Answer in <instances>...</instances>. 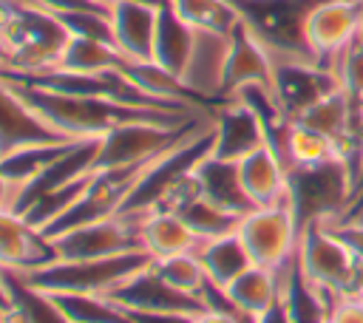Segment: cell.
Returning <instances> with one entry per match:
<instances>
[{"instance_id": "9", "label": "cell", "mask_w": 363, "mask_h": 323, "mask_svg": "<svg viewBox=\"0 0 363 323\" xmlns=\"http://www.w3.org/2000/svg\"><path fill=\"white\" fill-rule=\"evenodd\" d=\"M238 238L247 246L250 258L255 266L264 269H281L298 249L301 227L292 212L289 198L281 204L269 207H252L241 221H238Z\"/></svg>"}, {"instance_id": "21", "label": "cell", "mask_w": 363, "mask_h": 323, "mask_svg": "<svg viewBox=\"0 0 363 323\" xmlns=\"http://www.w3.org/2000/svg\"><path fill=\"white\" fill-rule=\"evenodd\" d=\"M139 232H142V246L150 258H170V255H184L196 252L201 246V238L184 224L179 212L170 210H150L139 215Z\"/></svg>"}, {"instance_id": "15", "label": "cell", "mask_w": 363, "mask_h": 323, "mask_svg": "<svg viewBox=\"0 0 363 323\" xmlns=\"http://www.w3.org/2000/svg\"><path fill=\"white\" fill-rule=\"evenodd\" d=\"M57 142H71V139L51 130L0 76V159L31 144H57Z\"/></svg>"}, {"instance_id": "22", "label": "cell", "mask_w": 363, "mask_h": 323, "mask_svg": "<svg viewBox=\"0 0 363 323\" xmlns=\"http://www.w3.org/2000/svg\"><path fill=\"white\" fill-rule=\"evenodd\" d=\"M193 40H196V28H190L173 8L167 0H159V14H156V34H153V60L162 71H167L170 76H182L190 51H193Z\"/></svg>"}, {"instance_id": "20", "label": "cell", "mask_w": 363, "mask_h": 323, "mask_svg": "<svg viewBox=\"0 0 363 323\" xmlns=\"http://www.w3.org/2000/svg\"><path fill=\"white\" fill-rule=\"evenodd\" d=\"M193 173L199 178V190L207 201H213L221 210L235 212V215H247L252 210V201L247 198V193L241 187V178H238V162L218 159L207 150L196 162Z\"/></svg>"}, {"instance_id": "18", "label": "cell", "mask_w": 363, "mask_h": 323, "mask_svg": "<svg viewBox=\"0 0 363 323\" xmlns=\"http://www.w3.org/2000/svg\"><path fill=\"white\" fill-rule=\"evenodd\" d=\"M244 85H269L272 88V57L261 40L241 20L230 34V57L224 68V96H233Z\"/></svg>"}, {"instance_id": "32", "label": "cell", "mask_w": 363, "mask_h": 323, "mask_svg": "<svg viewBox=\"0 0 363 323\" xmlns=\"http://www.w3.org/2000/svg\"><path fill=\"white\" fill-rule=\"evenodd\" d=\"M323 323H363V298H340Z\"/></svg>"}, {"instance_id": "5", "label": "cell", "mask_w": 363, "mask_h": 323, "mask_svg": "<svg viewBox=\"0 0 363 323\" xmlns=\"http://www.w3.org/2000/svg\"><path fill=\"white\" fill-rule=\"evenodd\" d=\"M210 122V113H199L196 119L184 125H164V122H128L113 130H108L99 139L91 173L99 170H119V167H136L147 164L182 139L193 136L199 128Z\"/></svg>"}, {"instance_id": "10", "label": "cell", "mask_w": 363, "mask_h": 323, "mask_svg": "<svg viewBox=\"0 0 363 323\" xmlns=\"http://www.w3.org/2000/svg\"><path fill=\"white\" fill-rule=\"evenodd\" d=\"M335 88H340L335 71L318 60H306V57L272 60V94L289 119H298L309 105H315L320 96L332 94Z\"/></svg>"}, {"instance_id": "4", "label": "cell", "mask_w": 363, "mask_h": 323, "mask_svg": "<svg viewBox=\"0 0 363 323\" xmlns=\"http://www.w3.org/2000/svg\"><path fill=\"white\" fill-rule=\"evenodd\" d=\"M153 258L147 252H128L99 261H51L45 266L20 272L34 289L45 295H91V298H108L122 280H128L133 272L147 266Z\"/></svg>"}, {"instance_id": "11", "label": "cell", "mask_w": 363, "mask_h": 323, "mask_svg": "<svg viewBox=\"0 0 363 323\" xmlns=\"http://www.w3.org/2000/svg\"><path fill=\"white\" fill-rule=\"evenodd\" d=\"M363 23L360 0H318L303 23V37L312 57L332 68L335 57L357 37Z\"/></svg>"}, {"instance_id": "25", "label": "cell", "mask_w": 363, "mask_h": 323, "mask_svg": "<svg viewBox=\"0 0 363 323\" xmlns=\"http://www.w3.org/2000/svg\"><path fill=\"white\" fill-rule=\"evenodd\" d=\"M196 255H199V261L204 266L207 280L213 286H218V289L230 286L241 272H247L252 266V258H250L247 246L241 244L238 232H227V235L201 241Z\"/></svg>"}, {"instance_id": "30", "label": "cell", "mask_w": 363, "mask_h": 323, "mask_svg": "<svg viewBox=\"0 0 363 323\" xmlns=\"http://www.w3.org/2000/svg\"><path fill=\"white\" fill-rule=\"evenodd\" d=\"M153 269L167 286H173L176 292L193 295V298H201V292L207 286V275H204V266H201L196 252L170 255V258H153Z\"/></svg>"}, {"instance_id": "29", "label": "cell", "mask_w": 363, "mask_h": 323, "mask_svg": "<svg viewBox=\"0 0 363 323\" xmlns=\"http://www.w3.org/2000/svg\"><path fill=\"white\" fill-rule=\"evenodd\" d=\"M179 215L184 218V224H187L201 241H210V238L235 232V230H238V221L244 218V215H235V212L221 210L218 204L207 201L201 193H199L193 201H187V204L179 210Z\"/></svg>"}, {"instance_id": "13", "label": "cell", "mask_w": 363, "mask_h": 323, "mask_svg": "<svg viewBox=\"0 0 363 323\" xmlns=\"http://www.w3.org/2000/svg\"><path fill=\"white\" fill-rule=\"evenodd\" d=\"M213 147L210 153L227 162H238L267 142V130L258 113L241 99H221L213 110Z\"/></svg>"}, {"instance_id": "37", "label": "cell", "mask_w": 363, "mask_h": 323, "mask_svg": "<svg viewBox=\"0 0 363 323\" xmlns=\"http://www.w3.org/2000/svg\"><path fill=\"white\" fill-rule=\"evenodd\" d=\"M6 207H9V184H6V178L0 173V210H6Z\"/></svg>"}, {"instance_id": "31", "label": "cell", "mask_w": 363, "mask_h": 323, "mask_svg": "<svg viewBox=\"0 0 363 323\" xmlns=\"http://www.w3.org/2000/svg\"><path fill=\"white\" fill-rule=\"evenodd\" d=\"M337 85L352 96L357 108H363V42L354 37L332 62Z\"/></svg>"}, {"instance_id": "17", "label": "cell", "mask_w": 363, "mask_h": 323, "mask_svg": "<svg viewBox=\"0 0 363 323\" xmlns=\"http://www.w3.org/2000/svg\"><path fill=\"white\" fill-rule=\"evenodd\" d=\"M57 261L51 241L23 215L0 210V269L28 272Z\"/></svg>"}, {"instance_id": "40", "label": "cell", "mask_w": 363, "mask_h": 323, "mask_svg": "<svg viewBox=\"0 0 363 323\" xmlns=\"http://www.w3.org/2000/svg\"><path fill=\"white\" fill-rule=\"evenodd\" d=\"M357 40L363 42V23H360V31H357Z\"/></svg>"}, {"instance_id": "19", "label": "cell", "mask_w": 363, "mask_h": 323, "mask_svg": "<svg viewBox=\"0 0 363 323\" xmlns=\"http://www.w3.org/2000/svg\"><path fill=\"white\" fill-rule=\"evenodd\" d=\"M238 178L252 207H269L289 198L286 164L269 144H261L258 150L238 159Z\"/></svg>"}, {"instance_id": "7", "label": "cell", "mask_w": 363, "mask_h": 323, "mask_svg": "<svg viewBox=\"0 0 363 323\" xmlns=\"http://www.w3.org/2000/svg\"><path fill=\"white\" fill-rule=\"evenodd\" d=\"M315 3L318 0H233L247 28L261 40L272 60H315L303 37V23Z\"/></svg>"}, {"instance_id": "39", "label": "cell", "mask_w": 363, "mask_h": 323, "mask_svg": "<svg viewBox=\"0 0 363 323\" xmlns=\"http://www.w3.org/2000/svg\"><path fill=\"white\" fill-rule=\"evenodd\" d=\"M99 3H102V6H108V8H111V6H113V3H119V0H99ZM150 3H159V0H150Z\"/></svg>"}, {"instance_id": "35", "label": "cell", "mask_w": 363, "mask_h": 323, "mask_svg": "<svg viewBox=\"0 0 363 323\" xmlns=\"http://www.w3.org/2000/svg\"><path fill=\"white\" fill-rule=\"evenodd\" d=\"M133 323H193L196 314H182V312H170V314H145V312H128Z\"/></svg>"}, {"instance_id": "28", "label": "cell", "mask_w": 363, "mask_h": 323, "mask_svg": "<svg viewBox=\"0 0 363 323\" xmlns=\"http://www.w3.org/2000/svg\"><path fill=\"white\" fill-rule=\"evenodd\" d=\"M167 3L196 31L233 34V28L241 23V14L233 6V0H167Z\"/></svg>"}, {"instance_id": "14", "label": "cell", "mask_w": 363, "mask_h": 323, "mask_svg": "<svg viewBox=\"0 0 363 323\" xmlns=\"http://www.w3.org/2000/svg\"><path fill=\"white\" fill-rule=\"evenodd\" d=\"M230 57V34L196 31L190 60L179 76V82L201 102H221L224 96V68Z\"/></svg>"}, {"instance_id": "41", "label": "cell", "mask_w": 363, "mask_h": 323, "mask_svg": "<svg viewBox=\"0 0 363 323\" xmlns=\"http://www.w3.org/2000/svg\"><path fill=\"white\" fill-rule=\"evenodd\" d=\"M360 6H363V0H360Z\"/></svg>"}, {"instance_id": "1", "label": "cell", "mask_w": 363, "mask_h": 323, "mask_svg": "<svg viewBox=\"0 0 363 323\" xmlns=\"http://www.w3.org/2000/svg\"><path fill=\"white\" fill-rule=\"evenodd\" d=\"M9 82V79H6ZM17 96L60 136L71 142L102 139L108 130L128 125V122H164V125H184L207 110H162V108H136L122 105L102 96H71V94H51L31 85L9 82Z\"/></svg>"}, {"instance_id": "6", "label": "cell", "mask_w": 363, "mask_h": 323, "mask_svg": "<svg viewBox=\"0 0 363 323\" xmlns=\"http://www.w3.org/2000/svg\"><path fill=\"white\" fill-rule=\"evenodd\" d=\"M286 176H289V204L298 218V227L309 221L340 218L346 204H352L357 187L354 173L343 156H335L312 167H292L286 170Z\"/></svg>"}, {"instance_id": "3", "label": "cell", "mask_w": 363, "mask_h": 323, "mask_svg": "<svg viewBox=\"0 0 363 323\" xmlns=\"http://www.w3.org/2000/svg\"><path fill=\"white\" fill-rule=\"evenodd\" d=\"M295 261L303 278L332 300L363 298V261L323 221H309L301 227Z\"/></svg>"}, {"instance_id": "12", "label": "cell", "mask_w": 363, "mask_h": 323, "mask_svg": "<svg viewBox=\"0 0 363 323\" xmlns=\"http://www.w3.org/2000/svg\"><path fill=\"white\" fill-rule=\"evenodd\" d=\"M108 300H113L119 309L125 312H145V314H170V312H182V314H199L204 312V300L176 292L173 286H167L156 269L153 261L147 266H142L139 272H133L128 280H122Z\"/></svg>"}, {"instance_id": "23", "label": "cell", "mask_w": 363, "mask_h": 323, "mask_svg": "<svg viewBox=\"0 0 363 323\" xmlns=\"http://www.w3.org/2000/svg\"><path fill=\"white\" fill-rule=\"evenodd\" d=\"M224 298L247 317H252L255 323L264 320L281 298V278L275 269H264V266H250L247 272H241L230 286L221 289Z\"/></svg>"}, {"instance_id": "16", "label": "cell", "mask_w": 363, "mask_h": 323, "mask_svg": "<svg viewBox=\"0 0 363 323\" xmlns=\"http://www.w3.org/2000/svg\"><path fill=\"white\" fill-rule=\"evenodd\" d=\"M159 3L150 0H119L111 6V31L113 45L125 60L150 62L153 60V34H156Z\"/></svg>"}, {"instance_id": "8", "label": "cell", "mask_w": 363, "mask_h": 323, "mask_svg": "<svg viewBox=\"0 0 363 323\" xmlns=\"http://www.w3.org/2000/svg\"><path fill=\"white\" fill-rule=\"evenodd\" d=\"M139 215H108L65 232L51 235V246L57 252V261H99L128 252H145L142 232H139Z\"/></svg>"}, {"instance_id": "27", "label": "cell", "mask_w": 363, "mask_h": 323, "mask_svg": "<svg viewBox=\"0 0 363 323\" xmlns=\"http://www.w3.org/2000/svg\"><path fill=\"white\" fill-rule=\"evenodd\" d=\"M122 60L125 57L111 42L91 40V37H74L71 34L54 68L74 71V74H105V71H116Z\"/></svg>"}, {"instance_id": "34", "label": "cell", "mask_w": 363, "mask_h": 323, "mask_svg": "<svg viewBox=\"0 0 363 323\" xmlns=\"http://www.w3.org/2000/svg\"><path fill=\"white\" fill-rule=\"evenodd\" d=\"M193 323H255V320L241 314L235 306H207L193 317Z\"/></svg>"}, {"instance_id": "38", "label": "cell", "mask_w": 363, "mask_h": 323, "mask_svg": "<svg viewBox=\"0 0 363 323\" xmlns=\"http://www.w3.org/2000/svg\"><path fill=\"white\" fill-rule=\"evenodd\" d=\"M9 62H11V54H9L6 42L0 40V71H3V68H9Z\"/></svg>"}, {"instance_id": "26", "label": "cell", "mask_w": 363, "mask_h": 323, "mask_svg": "<svg viewBox=\"0 0 363 323\" xmlns=\"http://www.w3.org/2000/svg\"><path fill=\"white\" fill-rule=\"evenodd\" d=\"M340 156L337 153V144L323 136L320 130L303 125V122H289L286 128V136H284V147H281V159L286 164V170L292 167H312V164H320V162H329Z\"/></svg>"}, {"instance_id": "2", "label": "cell", "mask_w": 363, "mask_h": 323, "mask_svg": "<svg viewBox=\"0 0 363 323\" xmlns=\"http://www.w3.org/2000/svg\"><path fill=\"white\" fill-rule=\"evenodd\" d=\"M68 28L57 14L28 0H0V40L6 42L11 62L3 71H48L57 65Z\"/></svg>"}, {"instance_id": "36", "label": "cell", "mask_w": 363, "mask_h": 323, "mask_svg": "<svg viewBox=\"0 0 363 323\" xmlns=\"http://www.w3.org/2000/svg\"><path fill=\"white\" fill-rule=\"evenodd\" d=\"M9 309V289H6V272L0 269V314Z\"/></svg>"}, {"instance_id": "24", "label": "cell", "mask_w": 363, "mask_h": 323, "mask_svg": "<svg viewBox=\"0 0 363 323\" xmlns=\"http://www.w3.org/2000/svg\"><path fill=\"white\" fill-rule=\"evenodd\" d=\"M6 272V289H9V309L0 314V323H71L57 303V298L34 289L20 272Z\"/></svg>"}, {"instance_id": "33", "label": "cell", "mask_w": 363, "mask_h": 323, "mask_svg": "<svg viewBox=\"0 0 363 323\" xmlns=\"http://www.w3.org/2000/svg\"><path fill=\"white\" fill-rule=\"evenodd\" d=\"M51 14H68V11H111L99 0H28Z\"/></svg>"}]
</instances>
